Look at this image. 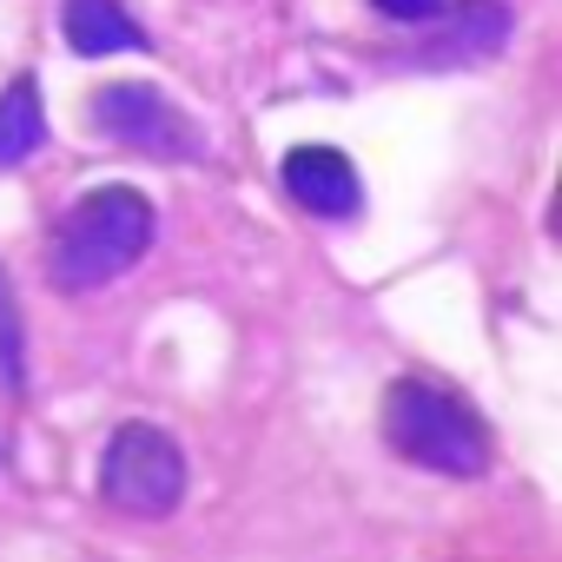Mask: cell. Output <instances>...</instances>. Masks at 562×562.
Returning <instances> with one entry per match:
<instances>
[{"mask_svg":"<svg viewBox=\"0 0 562 562\" xmlns=\"http://www.w3.org/2000/svg\"><path fill=\"white\" fill-rule=\"evenodd\" d=\"M153 232H159V218L139 186H93L60 212V225L47 238V278L60 292H100L146 258Z\"/></svg>","mask_w":562,"mask_h":562,"instance_id":"1","label":"cell"},{"mask_svg":"<svg viewBox=\"0 0 562 562\" xmlns=\"http://www.w3.org/2000/svg\"><path fill=\"white\" fill-rule=\"evenodd\" d=\"M384 443L404 463L437 470V476H483L490 470L483 417L457 391H437L424 378H404V384L384 391Z\"/></svg>","mask_w":562,"mask_h":562,"instance_id":"2","label":"cell"},{"mask_svg":"<svg viewBox=\"0 0 562 562\" xmlns=\"http://www.w3.org/2000/svg\"><path fill=\"white\" fill-rule=\"evenodd\" d=\"M100 490L113 509L172 516L186 496V450L159 424H120L100 450Z\"/></svg>","mask_w":562,"mask_h":562,"instance_id":"3","label":"cell"},{"mask_svg":"<svg viewBox=\"0 0 562 562\" xmlns=\"http://www.w3.org/2000/svg\"><path fill=\"white\" fill-rule=\"evenodd\" d=\"M93 126L113 133V139L133 146V153H153V159H192V153H199V133L172 113V100H166L159 87H133V80L100 87Z\"/></svg>","mask_w":562,"mask_h":562,"instance_id":"4","label":"cell"},{"mask_svg":"<svg viewBox=\"0 0 562 562\" xmlns=\"http://www.w3.org/2000/svg\"><path fill=\"white\" fill-rule=\"evenodd\" d=\"M278 186L312 218H358V205H364V179L338 146H292L285 166H278Z\"/></svg>","mask_w":562,"mask_h":562,"instance_id":"5","label":"cell"},{"mask_svg":"<svg viewBox=\"0 0 562 562\" xmlns=\"http://www.w3.org/2000/svg\"><path fill=\"white\" fill-rule=\"evenodd\" d=\"M60 34L74 54L100 60V54H126V47H153L146 27L120 8V0H67L60 8Z\"/></svg>","mask_w":562,"mask_h":562,"instance_id":"6","label":"cell"},{"mask_svg":"<svg viewBox=\"0 0 562 562\" xmlns=\"http://www.w3.org/2000/svg\"><path fill=\"white\" fill-rule=\"evenodd\" d=\"M503 41H509V14L496 8V0H470V8H463L417 60H430V67H463V60H490Z\"/></svg>","mask_w":562,"mask_h":562,"instance_id":"7","label":"cell"},{"mask_svg":"<svg viewBox=\"0 0 562 562\" xmlns=\"http://www.w3.org/2000/svg\"><path fill=\"white\" fill-rule=\"evenodd\" d=\"M47 146V106H41V80L34 74H14L8 93H0V172L34 159Z\"/></svg>","mask_w":562,"mask_h":562,"instance_id":"8","label":"cell"},{"mask_svg":"<svg viewBox=\"0 0 562 562\" xmlns=\"http://www.w3.org/2000/svg\"><path fill=\"white\" fill-rule=\"evenodd\" d=\"M0 384L14 397L27 391V338H21V305H14V285H8V265H0Z\"/></svg>","mask_w":562,"mask_h":562,"instance_id":"9","label":"cell"},{"mask_svg":"<svg viewBox=\"0 0 562 562\" xmlns=\"http://www.w3.org/2000/svg\"><path fill=\"white\" fill-rule=\"evenodd\" d=\"M371 8H378V14H391V21H430L443 0H371Z\"/></svg>","mask_w":562,"mask_h":562,"instance_id":"10","label":"cell"}]
</instances>
